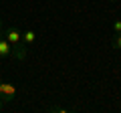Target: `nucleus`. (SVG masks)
I'll use <instances>...</instances> for the list:
<instances>
[{"instance_id": "obj_6", "label": "nucleus", "mask_w": 121, "mask_h": 113, "mask_svg": "<svg viewBox=\"0 0 121 113\" xmlns=\"http://www.w3.org/2000/svg\"><path fill=\"white\" fill-rule=\"evenodd\" d=\"M48 111H60V113H69V111H73V109H65V107H59V105H55V107H48Z\"/></svg>"}, {"instance_id": "obj_9", "label": "nucleus", "mask_w": 121, "mask_h": 113, "mask_svg": "<svg viewBox=\"0 0 121 113\" xmlns=\"http://www.w3.org/2000/svg\"><path fill=\"white\" fill-rule=\"evenodd\" d=\"M0 32H2V18H0Z\"/></svg>"}, {"instance_id": "obj_1", "label": "nucleus", "mask_w": 121, "mask_h": 113, "mask_svg": "<svg viewBox=\"0 0 121 113\" xmlns=\"http://www.w3.org/2000/svg\"><path fill=\"white\" fill-rule=\"evenodd\" d=\"M4 36H6V40L12 44V51H14V48H16L18 44L22 43V32L18 30L16 26H10L8 30H4Z\"/></svg>"}, {"instance_id": "obj_3", "label": "nucleus", "mask_w": 121, "mask_h": 113, "mask_svg": "<svg viewBox=\"0 0 121 113\" xmlns=\"http://www.w3.org/2000/svg\"><path fill=\"white\" fill-rule=\"evenodd\" d=\"M12 55V44L6 40V36L0 32V59H6V56Z\"/></svg>"}, {"instance_id": "obj_8", "label": "nucleus", "mask_w": 121, "mask_h": 113, "mask_svg": "<svg viewBox=\"0 0 121 113\" xmlns=\"http://www.w3.org/2000/svg\"><path fill=\"white\" fill-rule=\"evenodd\" d=\"M2 107H4V99H2V95H0V111H2Z\"/></svg>"}, {"instance_id": "obj_2", "label": "nucleus", "mask_w": 121, "mask_h": 113, "mask_svg": "<svg viewBox=\"0 0 121 113\" xmlns=\"http://www.w3.org/2000/svg\"><path fill=\"white\" fill-rule=\"evenodd\" d=\"M0 95H2V99H4V103H8V101H12L14 97H16V87H14L12 83H2Z\"/></svg>"}, {"instance_id": "obj_4", "label": "nucleus", "mask_w": 121, "mask_h": 113, "mask_svg": "<svg viewBox=\"0 0 121 113\" xmlns=\"http://www.w3.org/2000/svg\"><path fill=\"white\" fill-rule=\"evenodd\" d=\"M35 40H36V32L35 30H24V32H22V43H24V44L32 47Z\"/></svg>"}, {"instance_id": "obj_10", "label": "nucleus", "mask_w": 121, "mask_h": 113, "mask_svg": "<svg viewBox=\"0 0 121 113\" xmlns=\"http://www.w3.org/2000/svg\"><path fill=\"white\" fill-rule=\"evenodd\" d=\"M0 91H2V81H0Z\"/></svg>"}, {"instance_id": "obj_5", "label": "nucleus", "mask_w": 121, "mask_h": 113, "mask_svg": "<svg viewBox=\"0 0 121 113\" xmlns=\"http://www.w3.org/2000/svg\"><path fill=\"white\" fill-rule=\"evenodd\" d=\"M111 47L115 48V51H121V32H115V35L111 36Z\"/></svg>"}, {"instance_id": "obj_7", "label": "nucleus", "mask_w": 121, "mask_h": 113, "mask_svg": "<svg viewBox=\"0 0 121 113\" xmlns=\"http://www.w3.org/2000/svg\"><path fill=\"white\" fill-rule=\"evenodd\" d=\"M113 30H115V32H121V20H119V18L113 20Z\"/></svg>"}]
</instances>
